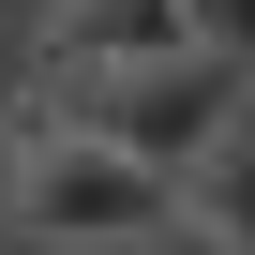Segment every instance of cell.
Returning <instances> with one entry per match:
<instances>
[{"mask_svg": "<svg viewBox=\"0 0 255 255\" xmlns=\"http://www.w3.org/2000/svg\"><path fill=\"white\" fill-rule=\"evenodd\" d=\"M180 30H195V45H225V60H255V0H180Z\"/></svg>", "mask_w": 255, "mask_h": 255, "instance_id": "obj_4", "label": "cell"}, {"mask_svg": "<svg viewBox=\"0 0 255 255\" xmlns=\"http://www.w3.org/2000/svg\"><path fill=\"white\" fill-rule=\"evenodd\" d=\"M180 210H195V240H225V255H255V90L195 135V165H180Z\"/></svg>", "mask_w": 255, "mask_h": 255, "instance_id": "obj_2", "label": "cell"}, {"mask_svg": "<svg viewBox=\"0 0 255 255\" xmlns=\"http://www.w3.org/2000/svg\"><path fill=\"white\" fill-rule=\"evenodd\" d=\"M0 210H15V240H195L180 165L120 150V135H75V120H30V135H15Z\"/></svg>", "mask_w": 255, "mask_h": 255, "instance_id": "obj_1", "label": "cell"}, {"mask_svg": "<svg viewBox=\"0 0 255 255\" xmlns=\"http://www.w3.org/2000/svg\"><path fill=\"white\" fill-rule=\"evenodd\" d=\"M180 45V0H60L45 15V60H150Z\"/></svg>", "mask_w": 255, "mask_h": 255, "instance_id": "obj_3", "label": "cell"}]
</instances>
